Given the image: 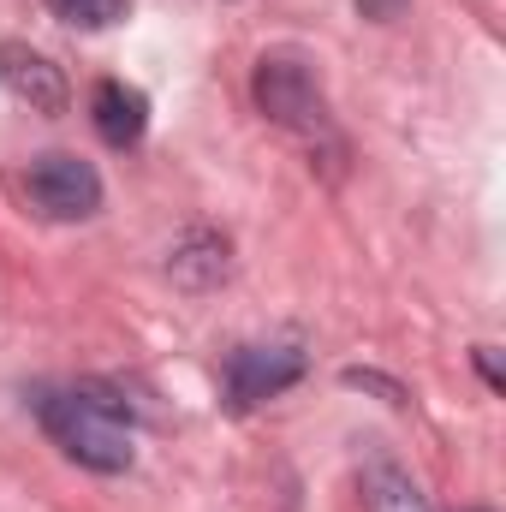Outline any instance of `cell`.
<instances>
[{
	"mask_svg": "<svg viewBox=\"0 0 506 512\" xmlns=\"http://www.w3.org/2000/svg\"><path fill=\"white\" fill-rule=\"evenodd\" d=\"M364 495H370L376 512H429V501L417 495V483H411L393 459H376V465L364 471Z\"/></svg>",
	"mask_w": 506,
	"mask_h": 512,
	"instance_id": "ba28073f",
	"label": "cell"
},
{
	"mask_svg": "<svg viewBox=\"0 0 506 512\" xmlns=\"http://www.w3.org/2000/svg\"><path fill=\"white\" fill-rule=\"evenodd\" d=\"M24 191H30V203H36L48 221H90V215L102 209V173H96L84 155H66V149L30 161Z\"/></svg>",
	"mask_w": 506,
	"mask_h": 512,
	"instance_id": "277c9868",
	"label": "cell"
},
{
	"mask_svg": "<svg viewBox=\"0 0 506 512\" xmlns=\"http://www.w3.org/2000/svg\"><path fill=\"white\" fill-rule=\"evenodd\" d=\"M310 370V352L298 340H251L227 358V411H256L262 399L286 393L292 382H304Z\"/></svg>",
	"mask_w": 506,
	"mask_h": 512,
	"instance_id": "3957f363",
	"label": "cell"
},
{
	"mask_svg": "<svg viewBox=\"0 0 506 512\" xmlns=\"http://www.w3.org/2000/svg\"><path fill=\"white\" fill-rule=\"evenodd\" d=\"M90 126L108 149H137L143 131H149V96L137 84H120V78H102L90 90Z\"/></svg>",
	"mask_w": 506,
	"mask_h": 512,
	"instance_id": "8992f818",
	"label": "cell"
},
{
	"mask_svg": "<svg viewBox=\"0 0 506 512\" xmlns=\"http://www.w3.org/2000/svg\"><path fill=\"white\" fill-rule=\"evenodd\" d=\"M477 370H483V382L495 387V393H501V364H495V346H477Z\"/></svg>",
	"mask_w": 506,
	"mask_h": 512,
	"instance_id": "8fae6325",
	"label": "cell"
},
{
	"mask_svg": "<svg viewBox=\"0 0 506 512\" xmlns=\"http://www.w3.org/2000/svg\"><path fill=\"white\" fill-rule=\"evenodd\" d=\"M227 268H233V245H227V233H215V227H191V233L167 251V274H173L185 292L221 286Z\"/></svg>",
	"mask_w": 506,
	"mask_h": 512,
	"instance_id": "52a82bcc",
	"label": "cell"
},
{
	"mask_svg": "<svg viewBox=\"0 0 506 512\" xmlns=\"http://www.w3.org/2000/svg\"><path fill=\"white\" fill-rule=\"evenodd\" d=\"M340 382H346V387H376V393L387 399V405H405V387H399V382H387V376H376V370H346Z\"/></svg>",
	"mask_w": 506,
	"mask_h": 512,
	"instance_id": "30bf717a",
	"label": "cell"
},
{
	"mask_svg": "<svg viewBox=\"0 0 506 512\" xmlns=\"http://www.w3.org/2000/svg\"><path fill=\"white\" fill-rule=\"evenodd\" d=\"M0 90H6L12 102H24L30 114H48V120H60V114L72 108L66 72H60L42 48H30V42H0Z\"/></svg>",
	"mask_w": 506,
	"mask_h": 512,
	"instance_id": "5b68a950",
	"label": "cell"
},
{
	"mask_svg": "<svg viewBox=\"0 0 506 512\" xmlns=\"http://www.w3.org/2000/svg\"><path fill=\"white\" fill-rule=\"evenodd\" d=\"M36 423L48 429V441L72 465H84L96 477H120L137 459L131 417L96 387H42L36 393Z\"/></svg>",
	"mask_w": 506,
	"mask_h": 512,
	"instance_id": "6da1fadb",
	"label": "cell"
},
{
	"mask_svg": "<svg viewBox=\"0 0 506 512\" xmlns=\"http://www.w3.org/2000/svg\"><path fill=\"white\" fill-rule=\"evenodd\" d=\"M251 96L262 108V120L280 131H292L298 143L310 149H334L340 155V137H334V114H328V96H322V78L316 66L298 54V48H268L251 72Z\"/></svg>",
	"mask_w": 506,
	"mask_h": 512,
	"instance_id": "7a4b0ae2",
	"label": "cell"
},
{
	"mask_svg": "<svg viewBox=\"0 0 506 512\" xmlns=\"http://www.w3.org/2000/svg\"><path fill=\"white\" fill-rule=\"evenodd\" d=\"M48 6H54V18L72 24V30H108V24L126 18L131 0H48Z\"/></svg>",
	"mask_w": 506,
	"mask_h": 512,
	"instance_id": "9c48e42d",
	"label": "cell"
}]
</instances>
